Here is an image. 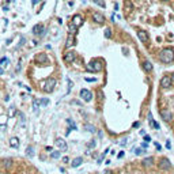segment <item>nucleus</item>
I'll return each mask as SVG.
<instances>
[{
  "mask_svg": "<svg viewBox=\"0 0 174 174\" xmlns=\"http://www.w3.org/2000/svg\"><path fill=\"white\" fill-rule=\"evenodd\" d=\"M159 59H160V61L165 63V64H170L174 60V51L173 49H169V48L163 49L159 55Z\"/></svg>",
  "mask_w": 174,
  "mask_h": 174,
  "instance_id": "f257e3e1",
  "label": "nucleus"
},
{
  "mask_svg": "<svg viewBox=\"0 0 174 174\" xmlns=\"http://www.w3.org/2000/svg\"><path fill=\"white\" fill-rule=\"evenodd\" d=\"M87 69H89L90 72H98V71H101V69H102L101 61H98V60H94V61L89 63V64H87Z\"/></svg>",
  "mask_w": 174,
  "mask_h": 174,
  "instance_id": "f03ea898",
  "label": "nucleus"
},
{
  "mask_svg": "<svg viewBox=\"0 0 174 174\" xmlns=\"http://www.w3.org/2000/svg\"><path fill=\"white\" fill-rule=\"evenodd\" d=\"M55 87H56V79L49 78L45 82V84H44V90H45L46 93H52L53 90H55Z\"/></svg>",
  "mask_w": 174,
  "mask_h": 174,
  "instance_id": "7ed1b4c3",
  "label": "nucleus"
},
{
  "mask_svg": "<svg viewBox=\"0 0 174 174\" xmlns=\"http://www.w3.org/2000/svg\"><path fill=\"white\" fill-rule=\"evenodd\" d=\"M80 98H82L83 101H86V102H90V101H91V98H93L91 91H89V90L83 89L82 91H80Z\"/></svg>",
  "mask_w": 174,
  "mask_h": 174,
  "instance_id": "20e7f679",
  "label": "nucleus"
},
{
  "mask_svg": "<svg viewBox=\"0 0 174 174\" xmlns=\"http://www.w3.org/2000/svg\"><path fill=\"white\" fill-rule=\"evenodd\" d=\"M171 76H163L162 79H160V86L163 87V89H169L170 86H171Z\"/></svg>",
  "mask_w": 174,
  "mask_h": 174,
  "instance_id": "39448f33",
  "label": "nucleus"
},
{
  "mask_svg": "<svg viewBox=\"0 0 174 174\" xmlns=\"http://www.w3.org/2000/svg\"><path fill=\"white\" fill-rule=\"evenodd\" d=\"M55 143H56V146H57L61 150V151H67V148H68V147H67L65 140H64V139H61V138H57Z\"/></svg>",
  "mask_w": 174,
  "mask_h": 174,
  "instance_id": "423d86ee",
  "label": "nucleus"
},
{
  "mask_svg": "<svg viewBox=\"0 0 174 174\" xmlns=\"http://www.w3.org/2000/svg\"><path fill=\"white\" fill-rule=\"evenodd\" d=\"M160 117H162L166 122H170L173 120V114L169 112V110H162V112H160Z\"/></svg>",
  "mask_w": 174,
  "mask_h": 174,
  "instance_id": "0eeeda50",
  "label": "nucleus"
},
{
  "mask_svg": "<svg viewBox=\"0 0 174 174\" xmlns=\"http://www.w3.org/2000/svg\"><path fill=\"white\" fill-rule=\"evenodd\" d=\"M93 19H94V22H97V23L105 22V16H103L101 12H94V14H93Z\"/></svg>",
  "mask_w": 174,
  "mask_h": 174,
  "instance_id": "6e6552de",
  "label": "nucleus"
},
{
  "mask_svg": "<svg viewBox=\"0 0 174 174\" xmlns=\"http://www.w3.org/2000/svg\"><path fill=\"white\" fill-rule=\"evenodd\" d=\"M170 166H171V165H170V160L166 159V158H163L162 160H160V163H159V167L162 170H169Z\"/></svg>",
  "mask_w": 174,
  "mask_h": 174,
  "instance_id": "1a4fd4ad",
  "label": "nucleus"
},
{
  "mask_svg": "<svg viewBox=\"0 0 174 174\" xmlns=\"http://www.w3.org/2000/svg\"><path fill=\"white\" fill-rule=\"evenodd\" d=\"M72 23L76 26V27H79V26H82V23H83V18H82V16H80L79 14H76V15L72 18Z\"/></svg>",
  "mask_w": 174,
  "mask_h": 174,
  "instance_id": "9d476101",
  "label": "nucleus"
},
{
  "mask_svg": "<svg viewBox=\"0 0 174 174\" xmlns=\"http://www.w3.org/2000/svg\"><path fill=\"white\" fill-rule=\"evenodd\" d=\"M138 37H139V39L142 42H147V41H148V34H147L146 31H143V30H139V31H138Z\"/></svg>",
  "mask_w": 174,
  "mask_h": 174,
  "instance_id": "9b49d317",
  "label": "nucleus"
},
{
  "mask_svg": "<svg viewBox=\"0 0 174 174\" xmlns=\"http://www.w3.org/2000/svg\"><path fill=\"white\" fill-rule=\"evenodd\" d=\"M75 60V53L73 52H67L64 55V61L65 63H72Z\"/></svg>",
  "mask_w": 174,
  "mask_h": 174,
  "instance_id": "f8f14e48",
  "label": "nucleus"
},
{
  "mask_svg": "<svg viewBox=\"0 0 174 174\" xmlns=\"http://www.w3.org/2000/svg\"><path fill=\"white\" fill-rule=\"evenodd\" d=\"M45 29H44V25H35L33 27V34H44Z\"/></svg>",
  "mask_w": 174,
  "mask_h": 174,
  "instance_id": "ddd939ff",
  "label": "nucleus"
},
{
  "mask_svg": "<svg viewBox=\"0 0 174 174\" xmlns=\"http://www.w3.org/2000/svg\"><path fill=\"white\" fill-rule=\"evenodd\" d=\"M35 61L37 63H46L48 61V57H46L45 53H38V55L35 56Z\"/></svg>",
  "mask_w": 174,
  "mask_h": 174,
  "instance_id": "4468645a",
  "label": "nucleus"
},
{
  "mask_svg": "<svg viewBox=\"0 0 174 174\" xmlns=\"http://www.w3.org/2000/svg\"><path fill=\"white\" fill-rule=\"evenodd\" d=\"M143 68H144L146 72H151V71H152V64H151V61L146 60V61L143 63Z\"/></svg>",
  "mask_w": 174,
  "mask_h": 174,
  "instance_id": "2eb2a0df",
  "label": "nucleus"
},
{
  "mask_svg": "<svg viewBox=\"0 0 174 174\" xmlns=\"http://www.w3.org/2000/svg\"><path fill=\"white\" fill-rule=\"evenodd\" d=\"M10 146H11L12 148H18L19 147V139L18 138H11L10 139Z\"/></svg>",
  "mask_w": 174,
  "mask_h": 174,
  "instance_id": "dca6fc26",
  "label": "nucleus"
},
{
  "mask_svg": "<svg viewBox=\"0 0 174 174\" xmlns=\"http://www.w3.org/2000/svg\"><path fill=\"white\" fill-rule=\"evenodd\" d=\"M82 162H83V158H80V156H78V158H75L72 160V167H78L82 165Z\"/></svg>",
  "mask_w": 174,
  "mask_h": 174,
  "instance_id": "f3484780",
  "label": "nucleus"
},
{
  "mask_svg": "<svg viewBox=\"0 0 174 174\" xmlns=\"http://www.w3.org/2000/svg\"><path fill=\"white\" fill-rule=\"evenodd\" d=\"M26 155H27L29 158H33V156H34V148H33L31 146H29L27 148H26Z\"/></svg>",
  "mask_w": 174,
  "mask_h": 174,
  "instance_id": "a211bd4d",
  "label": "nucleus"
},
{
  "mask_svg": "<svg viewBox=\"0 0 174 174\" xmlns=\"http://www.w3.org/2000/svg\"><path fill=\"white\" fill-rule=\"evenodd\" d=\"M3 165H4L6 169H10V167H11V165H12V159H10V158L4 159V160H3Z\"/></svg>",
  "mask_w": 174,
  "mask_h": 174,
  "instance_id": "6ab92c4d",
  "label": "nucleus"
},
{
  "mask_svg": "<svg viewBox=\"0 0 174 174\" xmlns=\"http://www.w3.org/2000/svg\"><path fill=\"white\" fill-rule=\"evenodd\" d=\"M72 45H73V34H69L68 39H67L65 46H67V48H69V46H72Z\"/></svg>",
  "mask_w": 174,
  "mask_h": 174,
  "instance_id": "aec40b11",
  "label": "nucleus"
},
{
  "mask_svg": "<svg viewBox=\"0 0 174 174\" xmlns=\"http://www.w3.org/2000/svg\"><path fill=\"white\" fill-rule=\"evenodd\" d=\"M8 64H10V60L7 57H2V59H0V65H2V67H7Z\"/></svg>",
  "mask_w": 174,
  "mask_h": 174,
  "instance_id": "412c9836",
  "label": "nucleus"
},
{
  "mask_svg": "<svg viewBox=\"0 0 174 174\" xmlns=\"http://www.w3.org/2000/svg\"><path fill=\"white\" fill-rule=\"evenodd\" d=\"M39 108V102H38V99H34L33 101V109H34V112H37Z\"/></svg>",
  "mask_w": 174,
  "mask_h": 174,
  "instance_id": "4be33fe9",
  "label": "nucleus"
},
{
  "mask_svg": "<svg viewBox=\"0 0 174 174\" xmlns=\"http://www.w3.org/2000/svg\"><path fill=\"white\" fill-rule=\"evenodd\" d=\"M143 163H144L146 166H150L152 163V158H146L144 160H143Z\"/></svg>",
  "mask_w": 174,
  "mask_h": 174,
  "instance_id": "5701e85b",
  "label": "nucleus"
},
{
  "mask_svg": "<svg viewBox=\"0 0 174 174\" xmlns=\"http://www.w3.org/2000/svg\"><path fill=\"white\" fill-rule=\"evenodd\" d=\"M51 156H52L53 159H59V158H60V152H59V151H55V152L51 154Z\"/></svg>",
  "mask_w": 174,
  "mask_h": 174,
  "instance_id": "b1692460",
  "label": "nucleus"
},
{
  "mask_svg": "<svg viewBox=\"0 0 174 174\" xmlns=\"http://www.w3.org/2000/svg\"><path fill=\"white\" fill-rule=\"evenodd\" d=\"M76 29H78V27H76L73 23H72V25H69V33H71V34H73V33L76 31Z\"/></svg>",
  "mask_w": 174,
  "mask_h": 174,
  "instance_id": "393cba45",
  "label": "nucleus"
},
{
  "mask_svg": "<svg viewBox=\"0 0 174 174\" xmlns=\"http://www.w3.org/2000/svg\"><path fill=\"white\" fill-rule=\"evenodd\" d=\"M105 37L106 38H110V37H112V30L110 29H105Z\"/></svg>",
  "mask_w": 174,
  "mask_h": 174,
  "instance_id": "a878e982",
  "label": "nucleus"
},
{
  "mask_svg": "<svg viewBox=\"0 0 174 174\" xmlns=\"http://www.w3.org/2000/svg\"><path fill=\"white\" fill-rule=\"evenodd\" d=\"M39 103H41V105H44V106H46V105L49 103V99L44 98V99H41V102H39Z\"/></svg>",
  "mask_w": 174,
  "mask_h": 174,
  "instance_id": "bb28decb",
  "label": "nucleus"
},
{
  "mask_svg": "<svg viewBox=\"0 0 174 174\" xmlns=\"http://www.w3.org/2000/svg\"><path fill=\"white\" fill-rule=\"evenodd\" d=\"M67 122H68V124H69V125H71V126H72V128H76V125H75V124H73V121H72V120H71V118H69V120H67Z\"/></svg>",
  "mask_w": 174,
  "mask_h": 174,
  "instance_id": "cd10ccee",
  "label": "nucleus"
},
{
  "mask_svg": "<svg viewBox=\"0 0 174 174\" xmlns=\"http://www.w3.org/2000/svg\"><path fill=\"white\" fill-rule=\"evenodd\" d=\"M68 156H64V158H63V162H64V163H67V162H68Z\"/></svg>",
  "mask_w": 174,
  "mask_h": 174,
  "instance_id": "c85d7f7f",
  "label": "nucleus"
},
{
  "mask_svg": "<svg viewBox=\"0 0 174 174\" xmlns=\"http://www.w3.org/2000/svg\"><path fill=\"white\" fill-rule=\"evenodd\" d=\"M117 156H118V158H122V156H124V152H122V151H120V152H118V155H117Z\"/></svg>",
  "mask_w": 174,
  "mask_h": 174,
  "instance_id": "c756f323",
  "label": "nucleus"
},
{
  "mask_svg": "<svg viewBox=\"0 0 174 174\" xmlns=\"http://www.w3.org/2000/svg\"><path fill=\"white\" fill-rule=\"evenodd\" d=\"M84 80H86V82H95V79H89V78H86Z\"/></svg>",
  "mask_w": 174,
  "mask_h": 174,
  "instance_id": "7c9ffc66",
  "label": "nucleus"
},
{
  "mask_svg": "<svg viewBox=\"0 0 174 174\" xmlns=\"http://www.w3.org/2000/svg\"><path fill=\"white\" fill-rule=\"evenodd\" d=\"M144 140H146V142H150L151 139H150V136H144Z\"/></svg>",
  "mask_w": 174,
  "mask_h": 174,
  "instance_id": "2f4dec72",
  "label": "nucleus"
},
{
  "mask_svg": "<svg viewBox=\"0 0 174 174\" xmlns=\"http://www.w3.org/2000/svg\"><path fill=\"white\" fill-rule=\"evenodd\" d=\"M3 73H4V71H3V67L0 65V75H3Z\"/></svg>",
  "mask_w": 174,
  "mask_h": 174,
  "instance_id": "473e14b6",
  "label": "nucleus"
},
{
  "mask_svg": "<svg viewBox=\"0 0 174 174\" xmlns=\"http://www.w3.org/2000/svg\"><path fill=\"white\" fill-rule=\"evenodd\" d=\"M37 3H39V0H33V6H35Z\"/></svg>",
  "mask_w": 174,
  "mask_h": 174,
  "instance_id": "72a5a7b5",
  "label": "nucleus"
},
{
  "mask_svg": "<svg viewBox=\"0 0 174 174\" xmlns=\"http://www.w3.org/2000/svg\"><path fill=\"white\" fill-rule=\"evenodd\" d=\"M171 82L174 83V73H173V75H171Z\"/></svg>",
  "mask_w": 174,
  "mask_h": 174,
  "instance_id": "f704fd0d",
  "label": "nucleus"
},
{
  "mask_svg": "<svg viewBox=\"0 0 174 174\" xmlns=\"http://www.w3.org/2000/svg\"><path fill=\"white\" fill-rule=\"evenodd\" d=\"M165 2H170V0H165Z\"/></svg>",
  "mask_w": 174,
  "mask_h": 174,
  "instance_id": "c9c22d12",
  "label": "nucleus"
},
{
  "mask_svg": "<svg viewBox=\"0 0 174 174\" xmlns=\"http://www.w3.org/2000/svg\"><path fill=\"white\" fill-rule=\"evenodd\" d=\"M173 8H174V6H173Z\"/></svg>",
  "mask_w": 174,
  "mask_h": 174,
  "instance_id": "e433bc0d",
  "label": "nucleus"
},
{
  "mask_svg": "<svg viewBox=\"0 0 174 174\" xmlns=\"http://www.w3.org/2000/svg\"><path fill=\"white\" fill-rule=\"evenodd\" d=\"M38 174H39V173H38Z\"/></svg>",
  "mask_w": 174,
  "mask_h": 174,
  "instance_id": "4c0bfd02",
  "label": "nucleus"
}]
</instances>
